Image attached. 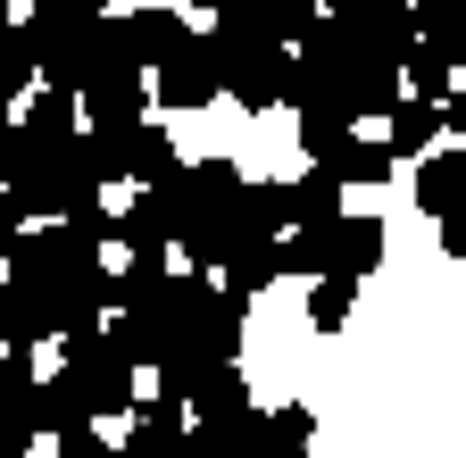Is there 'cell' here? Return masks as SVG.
Wrapping results in <instances>:
<instances>
[{"label": "cell", "instance_id": "cell-1", "mask_svg": "<svg viewBox=\"0 0 466 458\" xmlns=\"http://www.w3.org/2000/svg\"><path fill=\"white\" fill-rule=\"evenodd\" d=\"M217 59H225V92L242 108H275L283 100V59H291L283 42H258L242 25H217Z\"/></svg>", "mask_w": 466, "mask_h": 458}, {"label": "cell", "instance_id": "cell-20", "mask_svg": "<svg viewBox=\"0 0 466 458\" xmlns=\"http://www.w3.org/2000/svg\"><path fill=\"white\" fill-rule=\"evenodd\" d=\"M175 458H217V442H208V433H192V442L175 450Z\"/></svg>", "mask_w": 466, "mask_h": 458}, {"label": "cell", "instance_id": "cell-6", "mask_svg": "<svg viewBox=\"0 0 466 458\" xmlns=\"http://www.w3.org/2000/svg\"><path fill=\"white\" fill-rule=\"evenodd\" d=\"M192 433H184V400H167V392H142V409H134V433H126V450L134 458H175Z\"/></svg>", "mask_w": 466, "mask_h": 458}, {"label": "cell", "instance_id": "cell-4", "mask_svg": "<svg viewBox=\"0 0 466 458\" xmlns=\"http://www.w3.org/2000/svg\"><path fill=\"white\" fill-rule=\"evenodd\" d=\"M150 100H158V84H150L142 67H108V76L84 92V117H92V126H150Z\"/></svg>", "mask_w": 466, "mask_h": 458}, {"label": "cell", "instance_id": "cell-23", "mask_svg": "<svg viewBox=\"0 0 466 458\" xmlns=\"http://www.w3.org/2000/svg\"><path fill=\"white\" fill-rule=\"evenodd\" d=\"M134 9H150V0H134Z\"/></svg>", "mask_w": 466, "mask_h": 458}, {"label": "cell", "instance_id": "cell-7", "mask_svg": "<svg viewBox=\"0 0 466 458\" xmlns=\"http://www.w3.org/2000/svg\"><path fill=\"white\" fill-rule=\"evenodd\" d=\"M441 134H450V108H441V100H417V92H408L391 117H383V142H391L400 158H433Z\"/></svg>", "mask_w": 466, "mask_h": 458}, {"label": "cell", "instance_id": "cell-11", "mask_svg": "<svg viewBox=\"0 0 466 458\" xmlns=\"http://www.w3.org/2000/svg\"><path fill=\"white\" fill-rule=\"evenodd\" d=\"M208 442H217V458H283V442H275V417H217V425H200Z\"/></svg>", "mask_w": 466, "mask_h": 458}, {"label": "cell", "instance_id": "cell-16", "mask_svg": "<svg viewBox=\"0 0 466 458\" xmlns=\"http://www.w3.org/2000/svg\"><path fill=\"white\" fill-rule=\"evenodd\" d=\"M350 300H359V275H325L317 292H309V325L317 333H341L350 325Z\"/></svg>", "mask_w": 466, "mask_h": 458}, {"label": "cell", "instance_id": "cell-12", "mask_svg": "<svg viewBox=\"0 0 466 458\" xmlns=\"http://www.w3.org/2000/svg\"><path fill=\"white\" fill-rule=\"evenodd\" d=\"M192 417H200V425H217V417H250V383H242V367H233V359L200 375V392H192Z\"/></svg>", "mask_w": 466, "mask_h": 458}, {"label": "cell", "instance_id": "cell-14", "mask_svg": "<svg viewBox=\"0 0 466 458\" xmlns=\"http://www.w3.org/2000/svg\"><path fill=\"white\" fill-rule=\"evenodd\" d=\"M275 275H283V242H258V234H250L242 250H233V267H225V292H250V300H258Z\"/></svg>", "mask_w": 466, "mask_h": 458}, {"label": "cell", "instance_id": "cell-2", "mask_svg": "<svg viewBox=\"0 0 466 458\" xmlns=\"http://www.w3.org/2000/svg\"><path fill=\"white\" fill-rule=\"evenodd\" d=\"M150 84H158V108H208V100L225 92V59H217V34H200V42L184 50V59H167Z\"/></svg>", "mask_w": 466, "mask_h": 458}, {"label": "cell", "instance_id": "cell-17", "mask_svg": "<svg viewBox=\"0 0 466 458\" xmlns=\"http://www.w3.org/2000/svg\"><path fill=\"white\" fill-rule=\"evenodd\" d=\"M317 433V417L309 409H275V442H283V458H300V442Z\"/></svg>", "mask_w": 466, "mask_h": 458}, {"label": "cell", "instance_id": "cell-10", "mask_svg": "<svg viewBox=\"0 0 466 458\" xmlns=\"http://www.w3.org/2000/svg\"><path fill=\"white\" fill-rule=\"evenodd\" d=\"M333 267L341 275H375L383 267V217H359V209H350L333 225Z\"/></svg>", "mask_w": 466, "mask_h": 458}, {"label": "cell", "instance_id": "cell-9", "mask_svg": "<svg viewBox=\"0 0 466 458\" xmlns=\"http://www.w3.org/2000/svg\"><path fill=\"white\" fill-rule=\"evenodd\" d=\"M391 158H400L391 142H367V134H350V142H341L333 158H317V167H325V176H341V192H359V184H383V176H391Z\"/></svg>", "mask_w": 466, "mask_h": 458}, {"label": "cell", "instance_id": "cell-21", "mask_svg": "<svg viewBox=\"0 0 466 458\" xmlns=\"http://www.w3.org/2000/svg\"><path fill=\"white\" fill-rule=\"evenodd\" d=\"M450 134H458V142H466V92H458V100H450Z\"/></svg>", "mask_w": 466, "mask_h": 458}, {"label": "cell", "instance_id": "cell-15", "mask_svg": "<svg viewBox=\"0 0 466 458\" xmlns=\"http://www.w3.org/2000/svg\"><path fill=\"white\" fill-rule=\"evenodd\" d=\"M175 176H184V158H175L167 126H134V184L150 192V184H175Z\"/></svg>", "mask_w": 466, "mask_h": 458}, {"label": "cell", "instance_id": "cell-22", "mask_svg": "<svg viewBox=\"0 0 466 458\" xmlns=\"http://www.w3.org/2000/svg\"><path fill=\"white\" fill-rule=\"evenodd\" d=\"M184 9H217V17H225V0H184Z\"/></svg>", "mask_w": 466, "mask_h": 458}, {"label": "cell", "instance_id": "cell-5", "mask_svg": "<svg viewBox=\"0 0 466 458\" xmlns=\"http://www.w3.org/2000/svg\"><path fill=\"white\" fill-rule=\"evenodd\" d=\"M458 67H466V34H441V42H417L408 50V92L417 100H458Z\"/></svg>", "mask_w": 466, "mask_h": 458}, {"label": "cell", "instance_id": "cell-19", "mask_svg": "<svg viewBox=\"0 0 466 458\" xmlns=\"http://www.w3.org/2000/svg\"><path fill=\"white\" fill-rule=\"evenodd\" d=\"M441 250H450V259H466V209H458V217H441Z\"/></svg>", "mask_w": 466, "mask_h": 458}, {"label": "cell", "instance_id": "cell-18", "mask_svg": "<svg viewBox=\"0 0 466 458\" xmlns=\"http://www.w3.org/2000/svg\"><path fill=\"white\" fill-rule=\"evenodd\" d=\"M58 458H134V450H126V442H100V433L84 425V433H67V442H58Z\"/></svg>", "mask_w": 466, "mask_h": 458}, {"label": "cell", "instance_id": "cell-3", "mask_svg": "<svg viewBox=\"0 0 466 458\" xmlns=\"http://www.w3.org/2000/svg\"><path fill=\"white\" fill-rule=\"evenodd\" d=\"M126 42H134V67H142V76H158L167 59H184V50H192L200 34L184 25V9L150 0V9H134V17H126Z\"/></svg>", "mask_w": 466, "mask_h": 458}, {"label": "cell", "instance_id": "cell-13", "mask_svg": "<svg viewBox=\"0 0 466 458\" xmlns=\"http://www.w3.org/2000/svg\"><path fill=\"white\" fill-rule=\"evenodd\" d=\"M341 176H325V167H309L300 184H291V225H341Z\"/></svg>", "mask_w": 466, "mask_h": 458}, {"label": "cell", "instance_id": "cell-8", "mask_svg": "<svg viewBox=\"0 0 466 458\" xmlns=\"http://www.w3.org/2000/svg\"><path fill=\"white\" fill-rule=\"evenodd\" d=\"M417 209H425L433 225L466 209V150H450V158H425V167H417Z\"/></svg>", "mask_w": 466, "mask_h": 458}]
</instances>
